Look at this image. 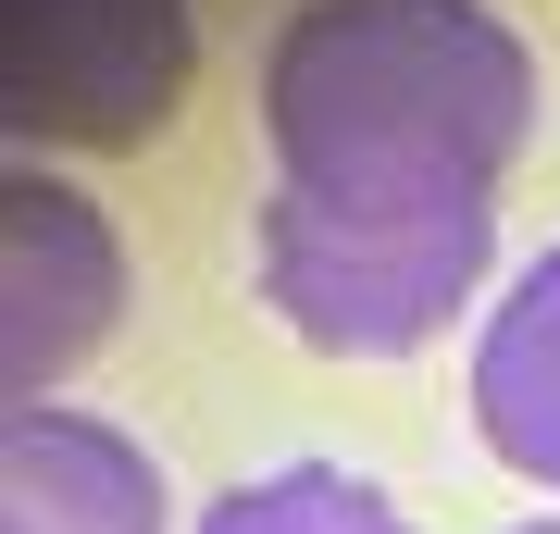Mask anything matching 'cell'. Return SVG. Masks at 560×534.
<instances>
[{"instance_id":"obj_1","label":"cell","mask_w":560,"mask_h":534,"mask_svg":"<svg viewBox=\"0 0 560 534\" xmlns=\"http://www.w3.org/2000/svg\"><path fill=\"white\" fill-rule=\"evenodd\" d=\"M261 138L249 274L275 323L324 360H411L499 261L536 50L486 0H300L261 50Z\"/></svg>"},{"instance_id":"obj_2","label":"cell","mask_w":560,"mask_h":534,"mask_svg":"<svg viewBox=\"0 0 560 534\" xmlns=\"http://www.w3.org/2000/svg\"><path fill=\"white\" fill-rule=\"evenodd\" d=\"M187 87V0H0V112L38 150H138Z\"/></svg>"},{"instance_id":"obj_3","label":"cell","mask_w":560,"mask_h":534,"mask_svg":"<svg viewBox=\"0 0 560 534\" xmlns=\"http://www.w3.org/2000/svg\"><path fill=\"white\" fill-rule=\"evenodd\" d=\"M125 323V237L88 187H62L25 162L0 187V385L13 411H50V385L75 360H101Z\"/></svg>"},{"instance_id":"obj_4","label":"cell","mask_w":560,"mask_h":534,"mask_svg":"<svg viewBox=\"0 0 560 534\" xmlns=\"http://www.w3.org/2000/svg\"><path fill=\"white\" fill-rule=\"evenodd\" d=\"M162 460L101 411H13L0 436V534H162Z\"/></svg>"},{"instance_id":"obj_5","label":"cell","mask_w":560,"mask_h":534,"mask_svg":"<svg viewBox=\"0 0 560 534\" xmlns=\"http://www.w3.org/2000/svg\"><path fill=\"white\" fill-rule=\"evenodd\" d=\"M474 436L523 485H560V237L499 286V311L474 336Z\"/></svg>"},{"instance_id":"obj_6","label":"cell","mask_w":560,"mask_h":534,"mask_svg":"<svg viewBox=\"0 0 560 534\" xmlns=\"http://www.w3.org/2000/svg\"><path fill=\"white\" fill-rule=\"evenodd\" d=\"M200 534H411V510L349 460H275V473L224 485L200 510Z\"/></svg>"},{"instance_id":"obj_7","label":"cell","mask_w":560,"mask_h":534,"mask_svg":"<svg viewBox=\"0 0 560 534\" xmlns=\"http://www.w3.org/2000/svg\"><path fill=\"white\" fill-rule=\"evenodd\" d=\"M511 534H560V522H511Z\"/></svg>"}]
</instances>
